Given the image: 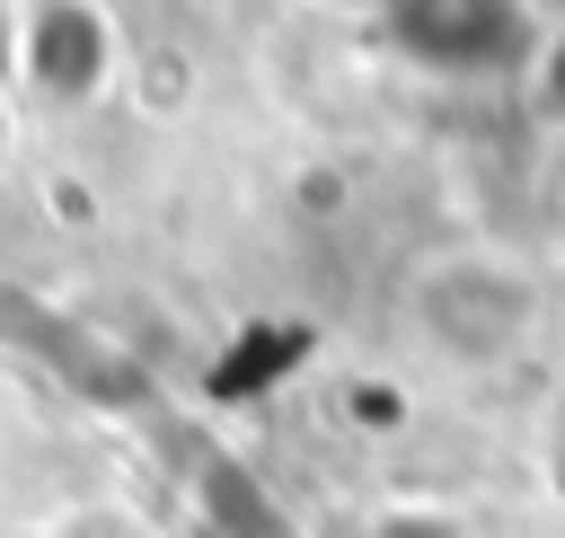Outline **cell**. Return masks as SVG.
<instances>
[{"label": "cell", "mask_w": 565, "mask_h": 538, "mask_svg": "<svg viewBox=\"0 0 565 538\" xmlns=\"http://www.w3.org/2000/svg\"><path fill=\"white\" fill-rule=\"evenodd\" d=\"M512 35V0H406V44L433 62H486Z\"/></svg>", "instance_id": "cell-1"}, {"label": "cell", "mask_w": 565, "mask_h": 538, "mask_svg": "<svg viewBox=\"0 0 565 538\" xmlns=\"http://www.w3.org/2000/svg\"><path fill=\"white\" fill-rule=\"evenodd\" d=\"M547 115H565V35H556V53H547Z\"/></svg>", "instance_id": "cell-2"}]
</instances>
